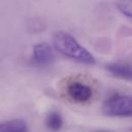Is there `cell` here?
<instances>
[{
    "instance_id": "1",
    "label": "cell",
    "mask_w": 132,
    "mask_h": 132,
    "mask_svg": "<svg viewBox=\"0 0 132 132\" xmlns=\"http://www.w3.org/2000/svg\"><path fill=\"white\" fill-rule=\"evenodd\" d=\"M53 43L56 50L62 55L85 64H94L95 58L74 37L64 31H57L53 35Z\"/></svg>"
},
{
    "instance_id": "2",
    "label": "cell",
    "mask_w": 132,
    "mask_h": 132,
    "mask_svg": "<svg viewBox=\"0 0 132 132\" xmlns=\"http://www.w3.org/2000/svg\"><path fill=\"white\" fill-rule=\"evenodd\" d=\"M103 112L109 117H132V96L110 97L103 104Z\"/></svg>"
},
{
    "instance_id": "3",
    "label": "cell",
    "mask_w": 132,
    "mask_h": 132,
    "mask_svg": "<svg viewBox=\"0 0 132 132\" xmlns=\"http://www.w3.org/2000/svg\"><path fill=\"white\" fill-rule=\"evenodd\" d=\"M69 97L75 102H86L92 97V89L79 81L71 82L67 89Z\"/></svg>"
},
{
    "instance_id": "4",
    "label": "cell",
    "mask_w": 132,
    "mask_h": 132,
    "mask_svg": "<svg viewBox=\"0 0 132 132\" xmlns=\"http://www.w3.org/2000/svg\"><path fill=\"white\" fill-rule=\"evenodd\" d=\"M33 60L40 66L50 65L54 61V53L47 43H38L33 47Z\"/></svg>"
},
{
    "instance_id": "5",
    "label": "cell",
    "mask_w": 132,
    "mask_h": 132,
    "mask_svg": "<svg viewBox=\"0 0 132 132\" xmlns=\"http://www.w3.org/2000/svg\"><path fill=\"white\" fill-rule=\"evenodd\" d=\"M106 69L113 76L122 79H132V65L127 63H110L106 65Z\"/></svg>"
},
{
    "instance_id": "6",
    "label": "cell",
    "mask_w": 132,
    "mask_h": 132,
    "mask_svg": "<svg viewBox=\"0 0 132 132\" xmlns=\"http://www.w3.org/2000/svg\"><path fill=\"white\" fill-rule=\"evenodd\" d=\"M0 132H27V125L22 120H10L0 123Z\"/></svg>"
},
{
    "instance_id": "7",
    "label": "cell",
    "mask_w": 132,
    "mask_h": 132,
    "mask_svg": "<svg viewBox=\"0 0 132 132\" xmlns=\"http://www.w3.org/2000/svg\"><path fill=\"white\" fill-rule=\"evenodd\" d=\"M45 125L48 130L51 131H59L63 125V120L61 114L58 111H51L47 113L46 119H45Z\"/></svg>"
},
{
    "instance_id": "8",
    "label": "cell",
    "mask_w": 132,
    "mask_h": 132,
    "mask_svg": "<svg viewBox=\"0 0 132 132\" xmlns=\"http://www.w3.org/2000/svg\"><path fill=\"white\" fill-rule=\"evenodd\" d=\"M117 7L123 14L132 19V0H118Z\"/></svg>"
},
{
    "instance_id": "9",
    "label": "cell",
    "mask_w": 132,
    "mask_h": 132,
    "mask_svg": "<svg viewBox=\"0 0 132 132\" xmlns=\"http://www.w3.org/2000/svg\"><path fill=\"white\" fill-rule=\"evenodd\" d=\"M98 132H106V131H98Z\"/></svg>"
}]
</instances>
